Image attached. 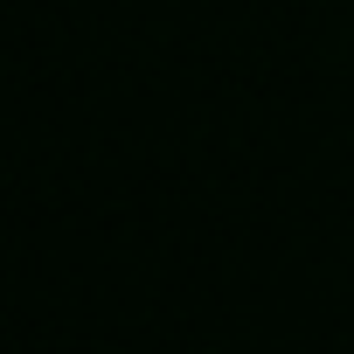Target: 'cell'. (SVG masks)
I'll return each mask as SVG.
<instances>
[]
</instances>
